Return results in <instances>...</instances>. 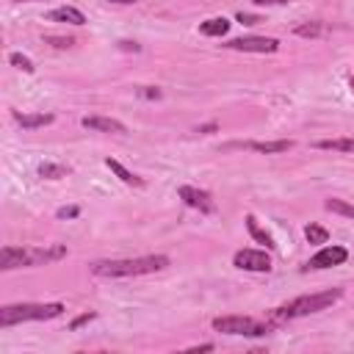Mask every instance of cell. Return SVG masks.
Masks as SVG:
<instances>
[{"label": "cell", "instance_id": "6da1fadb", "mask_svg": "<svg viewBox=\"0 0 354 354\" xmlns=\"http://www.w3.org/2000/svg\"><path fill=\"white\" fill-rule=\"evenodd\" d=\"M169 266L166 254H144V257H127V260H94L88 268L94 277H141V274H155Z\"/></svg>", "mask_w": 354, "mask_h": 354}, {"label": "cell", "instance_id": "7a4b0ae2", "mask_svg": "<svg viewBox=\"0 0 354 354\" xmlns=\"http://www.w3.org/2000/svg\"><path fill=\"white\" fill-rule=\"evenodd\" d=\"M66 257V246L50 243V246H3L0 249V268H28V266H44L53 260Z\"/></svg>", "mask_w": 354, "mask_h": 354}, {"label": "cell", "instance_id": "3957f363", "mask_svg": "<svg viewBox=\"0 0 354 354\" xmlns=\"http://www.w3.org/2000/svg\"><path fill=\"white\" fill-rule=\"evenodd\" d=\"M343 296V288H332V290H321V293H310V296H299L288 304H279L271 318L274 321H293V318H304V315H313V313H321L326 307H332L337 299Z\"/></svg>", "mask_w": 354, "mask_h": 354}, {"label": "cell", "instance_id": "277c9868", "mask_svg": "<svg viewBox=\"0 0 354 354\" xmlns=\"http://www.w3.org/2000/svg\"><path fill=\"white\" fill-rule=\"evenodd\" d=\"M64 313V304L61 301H50V304H6L0 310V326H14V324H22V321H50V318H58Z\"/></svg>", "mask_w": 354, "mask_h": 354}, {"label": "cell", "instance_id": "5b68a950", "mask_svg": "<svg viewBox=\"0 0 354 354\" xmlns=\"http://www.w3.org/2000/svg\"><path fill=\"white\" fill-rule=\"evenodd\" d=\"M213 329L224 332V335L260 337V335H268L274 329V324H263V321H254L249 315H224V318H213Z\"/></svg>", "mask_w": 354, "mask_h": 354}, {"label": "cell", "instance_id": "8992f818", "mask_svg": "<svg viewBox=\"0 0 354 354\" xmlns=\"http://www.w3.org/2000/svg\"><path fill=\"white\" fill-rule=\"evenodd\" d=\"M224 47L238 53H277L279 41L271 36H241V39H230Z\"/></svg>", "mask_w": 354, "mask_h": 354}, {"label": "cell", "instance_id": "52a82bcc", "mask_svg": "<svg viewBox=\"0 0 354 354\" xmlns=\"http://www.w3.org/2000/svg\"><path fill=\"white\" fill-rule=\"evenodd\" d=\"M177 196H180L188 207H194V210H199V213H213V210H216V199H213L207 191H202V188L180 185V188H177Z\"/></svg>", "mask_w": 354, "mask_h": 354}, {"label": "cell", "instance_id": "ba28073f", "mask_svg": "<svg viewBox=\"0 0 354 354\" xmlns=\"http://www.w3.org/2000/svg\"><path fill=\"white\" fill-rule=\"evenodd\" d=\"M232 263L243 271H271V257L263 249H241L235 252Z\"/></svg>", "mask_w": 354, "mask_h": 354}, {"label": "cell", "instance_id": "9c48e42d", "mask_svg": "<svg viewBox=\"0 0 354 354\" xmlns=\"http://www.w3.org/2000/svg\"><path fill=\"white\" fill-rule=\"evenodd\" d=\"M346 257H348V252H346L343 246H321V249L307 260L304 268H313V271H318V268H332V266L346 263Z\"/></svg>", "mask_w": 354, "mask_h": 354}, {"label": "cell", "instance_id": "30bf717a", "mask_svg": "<svg viewBox=\"0 0 354 354\" xmlns=\"http://www.w3.org/2000/svg\"><path fill=\"white\" fill-rule=\"evenodd\" d=\"M80 124L88 127V130H97V133H127V127L119 119H111V116H83Z\"/></svg>", "mask_w": 354, "mask_h": 354}, {"label": "cell", "instance_id": "8fae6325", "mask_svg": "<svg viewBox=\"0 0 354 354\" xmlns=\"http://www.w3.org/2000/svg\"><path fill=\"white\" fill-rule=\"evenodd\" d=\"M47 19H50V22H69V25H86V17H83V11H77V8H72V6H61V8H53V11L47 14Z\"/></svg>", "mask_w": 354, "mask_h": 354}, {"label": "cell", "instance_id": "7c38bea8", "mask_svg": "<svg viewBox=\"0 0 354 354\" xmlns=\"http://www.w3.org/2000/svg\"><path fill=\"white\" fill-rule=\"evenodd\" d=\"M14 116V122L17 124H22V127H28V130H33V127H47V124H53V113H22V111H14L11 113Z\"/></svg>", "mask_w": 354, "mask_h": 354}, {"label": "cell", "instance_id": "4fadbf2b", "mask_svg": "<svg viewBox=\"0 0 354 354\" xmlns=\"http://www.w3.org/2000/svg\"><path fill=\"white\" fill-rule=\"evenodd\" d=\"M246 149H254V152H266V155H277V152H288L293 147L290 138H279V141H246L243 144Z\"/></svg>", "mask_w": 354, "mask_h": 354}, {"label": "cell", "instance_id": "5bb4252c", "mask_svg": "<svg viewBox=\"0 0 354 354\" xmlns=\"http://www.w3.org/2000/svg\"><path fill=\"white\" fill-rule=\"evenodd\" d=\"M105 166L124 183V185H133V188H144V177H138V174H133L130 169H124L119 160H113V158H105Z\"/></svg>", "mask_w": 354, "mask_h": 354}, {"label": "cell", "instance_id": "9a60e30c", "mask_svg": "<svg viewBox=\"0 0 354 354\" xmlns=\"http://www.w3.org/2000/svg\"><path fill=\"white\" fill-rule=\"evenodd\" d=\"M227 30H230V19H224V17H210L199 25L202 36H224Z\"/></svg>", "mask_w": 354, "mask_h": 354}, {"label": "cell", "instance_id": "2e32d148", "mask_svg": "<svg viewBox=\"0 0 354 354\" xmlns=\"http://www.w3.org/2000/svg\"><path fill=\"white\" fill-rule=\"evenodd\" d=\"M246 230H249V235H252L257 243H263L266 249H274V238H271V235H268V232H266V230L257 224V218H254L252 213L246 216Z\"/></svg>", "mask_w": 354, "mask_h": 354}, {"label": "cell", "instance_id": "e0dca14e", "mask_svg": "<svg viewBox=\"0 0 354 354\" xmlns=\"http://www.w3.org/2000/svg\"><path fill=\"white\" fill-rule=\"evenodd\" d=\"M315 147H321V149H337V152H354V138H324Z\"/></svg>", "mask_w": 354, "mask_h": 354}, {"label": "cell", "instance_id": "ac0fdd59", "mask_svg": "<svg viewBox=\"0 0 354 354\" xmlns=\"http://www.w3.org/2000/svg\"><path fill=\"white\" fill-rule=\"evenodd\" d=\"M39 174L47 177V180H61V177L69 174V166H64V163H41L39 166Z\"/></svg>", "mask_w": 354, "mask_h": 354}, {"label": "cell", "instance_id": "d6986e66", "mask_svg": "<svg viewBox=\"0 0 354 354\" xmlns=\"http://www.w3.org/2000/svg\"><path fill=\"white\" fill-rule=\"evenodd\" d=\"M324 207H326V210H332V213H337V216L354 218V205H348V202H343V199H326V202H324Z\"/></svg>", "mask_w": 354, "mask_h": 354}, {"label": "cell", "instance_id": "ffe728a7", "mask_svg": "<svg viewBox=\"0 0 354 354\" xmlns=\"http://www.w3.org/2000/svg\"><path fill=\"white\" fill-rule=\"evenodd\" d=\"M304 235H307L310 243H326V241H329V232H326L321 224H307V227H304Z\"/></svg>", "mask_w": 354, "mask_h": 354}, {"label": "cell", "instance_id": "44dd1931", "mask_svg": "<svg viewBox=\"0 0 354 354\" xmlns=\"http://www.w3.org/2000/svg\"><path fill=\"white\" fill-rule=\"evenodd\" d=\"M324 33V22H304V25H296V36H304V39H315Z\"/></svg>", "mask_w": 354, "mask_h": 354}, {"label": "cell", "instance_id": "7402d4cb", "mask_svg": "<svg viewBox=\"0 0 354 354\" xmlns=\"http://www.w3.org/2000/svg\"><path fill=\"white\" fill-rule=\"evenodd\" d=\"M8 61H11L17 69H22V72H33V69H36V66H33V61H30L28 55H22V53H11V55H8Z\"/></svg>", "mask_w": 354, "mask_h": 354}, {"label": "cell", "instance_id": "603a6c76", "mask_svg": "<svg viewBox=\"0 0 354 354\" xmlns=\"http://www.w3.org/2000/svg\"><path fill=\"white\" fill-rule=\"evenodd\" d=\"M44 41H50L53 47H61V50L75 44V39H69V36H66V39H64V36H44Z\"/></svg>", "mask_w": 354, "mask_h": 354}, {"label": "cell", "instance_id": "cb8c5ba5", "mask_svg": "<svg viewBox=\"0 0 354 354\" xmlns=\"http://www.w3.org/2000/svg\"><path fill=\"white\" fill-rule=\"evenodd\" d=\"M138 94H141V97H147V100H158V97H160V88H152V86H141V88H138Z\"/></svg>", "mask_w": 354, "mask_h": 354}, {"label": "cell", "instance_id": "d4e9b609", "mask_svg": "<svg viewBox=\"0 0 354 354\" xmlns=\"http://www.w3.org/2000/svg\"><path fill=\"white\" fill-rule=\"evenodd\" d=\"M80 213V207H61L58 210V218H75Z\"/></svg>", "mask_w": 354, "mask_h": 354}, {"label": "cell", "instance_id": "484cf974", "mask_svg": "<svg viewBox=\"0 0 354 354\" xmlns=\"http://www.w3.org/2000/svg\"><path fill=\"white\" fill-rule=\"evenodd\" d=\"M91 318H94V313H83V315H77V318L72 321V329H77L80 324H86V321H91Z\"/></svg>", "mask_w": 354, "mask_h": 354}, {"label": "cell", "instance_id": "4316f807", "mask_svg": "<svg viewBox=\"0 0 354 354\" xmlns=\"http://www.w3.org/2000/svg\"><path fill=\"white\" fill-rule=\"evenodd\" d=\"M252 3H257V6H285L290 0H252Z\"/></svg>", "mask_w": 354, "mask_h": 354}, {"label": "cell", "instance_id": "83f0119b", "mask_svg": "<svg viewBox=\"0 0 354 354\" xmlns=\"http://www.w3.org/2000/svg\"><path fill=\"white\" fill-rule=\"evenodd\" d=\"M238 22H243V25H252V22H257V17H252V14H238Z\"/></svg>", "mask_w": 354, "mask_h": 354}, {"label": "cell", "instance_id": "f1b7e54d", "mask_svg": "<svg viewBox=\"0 0 354 354\" xmlns=\"http://www.w3.org/2000/svg\"><path fill=\"white\" fill-rule=\"evenodd\" d=\"M111 3H119V6H130V3H136V0H111Z\"/></svg>", "mask_w": 354, "mask_h": 354}, {"label": "cell", "instance_id": "f546056e", "mask_svg": "<svg viewBox=\"0 0 354 354\" xmlns=\"http://www.w3.org/2000/svg\"><path fill=\"white\" fill-rule=\"evenodd\" d=\"M19 3H22V0H19Z\"/></svg>", "mask_w": 354, "mask_h": 354}]
</instances>
